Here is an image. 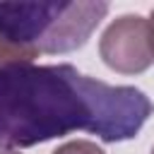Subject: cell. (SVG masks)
<instances>
[{"label": "cell", "instance_id": "obj_2", "mask_svg": "<svg viewBox=\"0 0 154 154\" xmlns=\"http://www.w3.org/2000/svg\"><path fill=\"white\" fill-rule=\"evenodd\" d=\"M108 2H0V38L31 55L70 53L87 43Z\"/></svg>", "mask_w": 154, "mask_h": 154}, {"label": "cell", "instance_id": "obj_3", "mask_svg": "<svg viewBox=\"0 0 154 154\" xmlns=\"http://www.w3.org/2000/svg\"><path fill=\"white\" fill-rule=\"evenodd\" d=\"M103 63L123 75L144 72L154 58L147 38V19L140 14H125L116 19L101 36L99 43Z\"/></svg>", "mask_w": 154, "mask_h": 154}, {"label": "cell", "instance_id": "obj_1", "mask_svg": "<svg viewBox=\"0 0 154 154\" xmlns=\"http://www.w3.org/2000/svg\"><path fill=\"white\" fill-rule=\"evenodd\" d=\"M154 106L135 87H113L72 65L0 67V147L26 149L77 130L103 142L132 140Z\"/></svg>", "mask_w": 154, "mask_h": 154}, {"label": "cell", "instance_id": "obj_5", "mask_svg": "<svg viewBox=\"0 0 154 154\" xmlns=\"http://www.w3.org/2000/svg\"><path fill=\"white\" fill-rule=\"evenodd\" d=\"M53 154H103V149H101V147H96L94 142L77 140V142H67V144L58 147Z\"/></svg>", "mask_w": 154, "mask_h": 154}, {"label": "cell", "instance_id": "obj_6", "mask_svg": "<svg viewBox=\"0 0 154 154\" xmlns=\"http://www.w3.org/2000/svg\"><path fill=\"white\" fill-rule=\"evenodd\" d=\"M147 38H149V51L154 58V10H152V17L147 19Z\"/></svg>", "mask_w": 154, "mask_h": 154}, {"label": "cell", "instance_id": "obj_4", "mask_svg": "<svg viewBox=\"0 0 154 154\" xmlns=\"http://www.w3.org/2000/svg\"><path fill=\"white\" fill-rule=\"evenodd\" d=\"M34 58L36 55H31V53H26L22 48H14L5 38H0V67H7V65H26Z\"/></svg>", "mask_w": 154, "mask_h": 154}, {"label": "cell", "instance_id": "obj_8", "mask_svg": "<svg viewBox=\"0 0 154 154\" xmlns=\"http://www.w3.org/2000/svg\"><path fill=\"white\" fill-rule=\"evenodd\" d=\"M152 154H154V149H152Z\"/></svg>", "mask_w": 154, "mask_h": 154}, {"label": "cell", "instance_id": "obj_7", "mask_svg": "<svg viewBox=\"0 0 154 154\" xmlns=\"http://www.w3.org/2000/svg\"><path fill=\"white\" fill-rule=\"evenodd\" d=\"M0 154H17V152H7V149H0Z\"/></svg>", "mask_w": 154, "mask_h": 154}]
</instances>
